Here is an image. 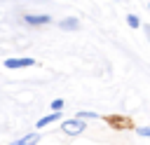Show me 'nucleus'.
I'll return each mask as SVG.
<instances>
[{"instance_id": "1", "label": "nucleus", "mask_w": 150, "mask_h": 145, "mask_svg": "<svg viewBox=\"0 0 150 145\" xmlns=\"http://www.w3.org/2000/svg\"><path fill=\"white\" fill-rule=\"evenodd\" d=\"M30 65H35V58H30V56H26V58H7V61H5V68H7V70H14V68H30Z\"/></svg>"}, {"instance_id": "11", "label": "nucleus", "mask_w": 150, "mask_h": 145, "mask_svg": "<svg viewBox=\"0 0 150 145\" xmlns=\"http://www.w3.org/2000/svg\"><path fill=\"white\" fill-rule=\"evenodd\" d=\"M148 9H150V2H148Z\"/></svg>"}, {"instance_id": "10", "label": "nucleus", "mask_w": 150, "mask_h": 145, "mask_svg": "<svg viewBox=\"0 0 150 145\" xmlns=\"http://www.w3.org/2000/svg\"><path fill=\"white\" fill-rule=\"evenodd\" d=\"M61 108H63V101H61V98L52 101V110H61Z\"/></svg>"}, {"instance_id": "2", "label": "nucleus", "mask_w": 150, "mask_h": 145, "mask_svg": "<svg viewBox=\"0 0 150 145\" xmlns=\"http://www.w3.org/2000/svg\"><path fill=\"white\" fill-rule=\"evenodd\" d=\"M63 133L68 136H75V133H82L84 131V119H70V122H63Z\"/></svg>"}, {"instance_id": "7", "label": "nucleus", "mask_w": 150, "mask_h": 145, "mask_svg": "<svg viewBox=\"0 0 150 145\" xmlns=\"http://www.w3.org/2000/svg\"><path fill=\"white\" fill-rule=\"evenodd\" d=\"M127 23H129L131 28H138V26H141V21H138L136 14H129V16H127Z\"/></svg>"}, {"instance_id": "5", "label": "nucleus", "mask_w": 150, "mask_h": 145, "mask_svg": "<svg viewBox=\"0 0 150 145\" xmlns=\"http://www.w3.org/2000/svg\"><path fill=\"white\" fill-rule=\"evenodd\" d=\"M61 117V110H54V112H49L47 117H42V119H38V129H42V126H47V124H52V122H56Z\"/></svg>"}, {"instance_id": "9", "label": "nucleus", "mask_w": 150, "mask_h": 145, "mask_svg": "<svg viewBox=\"0 0 150 145\" xmlns=\"http://www.w3.org/2000/svg\"><path fill=\"white\" fill-rule=\"evenodd\" d=\"M136 131H138V136H145V138H150V129H148V126H138Z\"/></svg>"}, {"instance_id": "3", "label": "nucleus", "mask_w": 150, "mask_h": 145, "mask_svg": "<svg viewBox=\"0 0 150 145\" xmlns=\"http://www.w3.org/2000/svg\"><path fill=\"white\" fill-rule=\"evenodd\" d=\"M23 21H26L28 26H45V23L52 21V16H49V14H26Z\"/></svg>"}, {"instance_id": "8", "label": "nucleus", "mask_w": 150, "mask_h": 145, "mask_svg": "<svg viewBox=\"0 0 150 145\" xmlns=\"http://www.w3.org/2000/svg\"><path fill=\"white\" fill-rule=\"evenodd\" d=\"M77 117L80 119H91V117H98L96 112H77Z\"/></svg>"}, {"instance_id": "6", "label": "nucleus", "mask_w": 150, "mask_h": 145, "mask_svg": "<svg viewBox=\"0 0 150 145\" xmlns=\"http://www.w3.org/2000/svg\"><path fill=\"white\" fill-rule=\"evenodd\" d=\"M38 140H40V136H38V133H28V136H23V138L14 140L12 145H35Z\"/></svg>"}, {"instance_id": "4", "label": "nucleus", "mask_w": 150, "mask_h": 145, "mask_svg": "<svg viewBox=\"0 0 150 145\" xmlns=\"http://www.w3.org/2000/svg\"><path fill=\"white\" fill-rule=\"evenodd\" d=\"M77 26H80V21H77L75 16H68V19H63V21L59 23L61 30H77Z\"/></svg>"}]
</instances>
